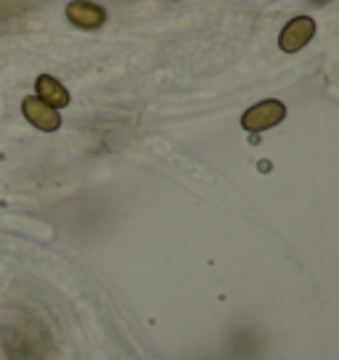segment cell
<instances>
[{
  "label": "cell",
  "mask_w": 339,
  "mask_h": 360,
  "mask_svg": "<svg viewBox=\"0 0 339 360\" xmlns=\"http://www.w3.org/2000/svg\"><path fill=\"white\" fill-rule=\"evenodd\" d=\"M283 117H286V106H283L281 101H276V98H268V101L255 103L252 109L244 112V117H241V127L249 130V133H262V130L276 127Z\"/></svg>",
  "instance_id": "obj_1"
},
{
  "label": "cell",
  "mask_w": 339,
  "mask_h": 360,
  "mask_svg": "<svg viewBox=\"0 0 339 360\" xmlns=\"http://www.w3.org/2000/svg\"><path fill=\"white\" fill-rule=\"evenodd\" d=\"M22 112H24V117H27V122L34 124V127L43 130V133H56L58 127H61V114H58V109L43 103L37 96H27V98H24Z\"/></svg>",
  "instance_id": "obj_2"
},
{
  "label": "cell",
  "mask_w": 339,
  "mask_h": 360,
  "mask_svg": "<svg viewBox=\"0 0 339 360\" xmlns=\"http://www.w3.org/2000/svg\"><path fill=\"white\" fill-rule=\"evenodd\" d=\"M313 34H316V22L310 16H297V19H292L283 27L279 45H281L283 53H297L313 40Z\"/></svg>",
  "instance_id": "obj_3"
},
{
  "label": "cell",
  "mask_w": 339,
  "mask_h": 360,
  "mask_svg": "<svg viewBox=\"0 0 339 360\" xmlns=\"http://www.w3.org/2000/svg\"><path fill=\"white\" fill-rule=\"evenodd\" d=\"M67 19L77 30H101L106 24V8L91 0H72L67 6Z\"/></svg>",
  "instance_id": "obj_4"
},
{
  "label": "cell",
  "mask_w": 339,
  "mask_h": 360,
  "mask_svg": "<svg viewBox=\"0 0 339 360\" xmlns=\"http://www.w3.org/2000/svg\"><path fill=\"white\" fill-rule=\"evenodd\" d=\"M34 90H37V98L48 103V106H53V109H64L69 103L67 88L56 77H51V75H40V77L34 79Z\"/></svg>",
  "instance_id": "obj_5"
},
{
  "label": "cell",
  "mask_w": 339,
  "mask_h": 360,
  "mask_svg": "<svg viewBox=\"0 0 339 360\" xmlns=\"http://www.w3.org/2000/svg\"><path fill=\"white\" fill-rule=\"evenodd\" d=\"M313 3H316V6H326L328 0H313Z\"/></svg>",
  "instance_id": "obj_6"
}]
</instances>
